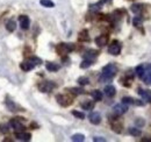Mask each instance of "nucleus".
<instances>
[{
  "label": "nucleus",
  "mask_w": 151,
  "mask_h": 142,
  "mask_svg": "<svg viewBox=\"0 0 151 142\" xmlns=\"http://www.w3.org/2000/svg\"><path fill=\"white\" fill-rule=\"evenodd\" d=\"M72 115H75L76 118H78V119H84V118H85L84 113L78 112V111H72Z\"/></svg>",
  "instance_id": "2f4dec72"
},
{
  "label": "nucleus",
  "mask_w": 151,
  "mask_h": 142,
  "mask_svg": "<svg viewBox=\"0 0 151 142\" xmlns=\"http://www.w3.org/2000/svg\"><path fill=\"white\" fill-rule=\"evenodd\" d=\"M108 53L113 56H116L121 53V44L119 41H113L108 47Z\"/></svg>",
  "instance_id": "20e7f679"
},
{
  "label": "nucleus",
  "mask_w": 151,
  "mask_h": 142,
  "mask_svg": "<svg viewBox=\"0 0 151 142\" xmlns=\"http://www.w3.org/2000/svg\"><path fill=\"white\" fill-rule=\"evenodd\" d=\"M78 83H79V85H87L90 83V79L87 77H79Z\"/></svg>",
  "instance_id": "cd10ccee"
},
{
  "label": "nucleus",
  "mask_w": 151,
  "mask_h": 142,
  "mask_svg": "<svg viewBox=\"0 0 151 142\" xmlns=\"http://www.w3.org/2000/svg\"><path fill=\"white\" fill-rule=\"evenodd\" d=\"M129 134L132 135V136H139L142 134V132L137 127H132V128H129Z\"/></svg>",
  "instance_id": "5701e85b"
},
{
  "label": "nucleus",
  "mask_w": 151,
  "mask_h": 142,
  "mask_svg": "<svg viewBox=\"0 0 151 142\" xmlns=\"http://www.w3.org/2000/svg\"><path fill=\"white\" fill-rule=\"evenodd\" d=\"M45 68H47V70L48 71H51V72H55V71H58L59 70V65L56 64V63H52V62H48V63H45Z\"/></svg>",
  "instance_id": "2eb2a0df"
},
{
  "label": "nucleus",
  "mask_w": 151,
  "mask_h": 142,
  "mask_svg": "<svg viewBox=\"0 0 151 142\" xmlns=\"http://www.w3.org/2000/svg\"><path fill=\"white\" fill-rule=\"evenodd\" d=\"M55 88H56V84L52 83V82H49V80H45V82H42V83L38 84V90L41 92H44V93L52 91Z\"/></svg>",
  "instance_id": "f03ea898"
},
{
  "label": "nucleus",
  "mask_w": 151,
  "mask_h": 142,
  "mask_svg": "<svg viewBox=\"0 0 151 142\" xmlns=\"http://www.w3.org/2000/svg\"><path fill=\"white\" fill-rule=\"evenodd\" d=\"M71 140L73 142H83L85 140V136L83 134H75L71 136Z\"/></svg>",
  "instance_id": "b1692460"
},
{
  "label": "nucleus",
  "mask_w": 151,
  "mask_h": 142,
  "mask_svg": "<svg viewBox=\"0 0 151 142\" xmlns=\"http://www.w3.org/2000/svg\"><path fill=\"white\" fill-rule=\"evenodd\" d=\"M113 111L116 115H122L128 111V105H126L123 103L122 104H117V105H115L113 107Z\"/></svg>",
  "instance_id": "39448f33"
},
{
  "label": "nucleus",
  "mask_w": 151,
  "mask_h": 142,
  "mask_svg": "<svg viewBox=\"0 0 151 142\" xmlns=\"http://www.w3.org/2000/svg\"><path fill=\"white\" fill-rule=\"evenodd\" d=\"M135 122H136V125H137V126H138V127H142V126H143V125H144V121H143V120H142V119H137V120H136V121H135Z\"/></svg>",
  "instance_id": "f704fd0d"
},
{
  "label": "nucleus",
  "mask_w": 151,
  "mask_h": 142,
  "mask_svg": "<svg viewBox=\"0 0 151 142\" xmlns=\"http://www.w3.org/2000/svg\"><path fill=\"white\" fill-rule=\"evenodd\" d=\"M132 23H134L135 27H139V26H142V23H143V19H142V17H135L134 20H132Z\"/></svg>",
  "instance_id": "bb28decb"
},
{
  "label": "nucleus",
  "mask_w": 151,
  "mask_h": 142,
  "mask_svg": "<svg viewBox=\"0 0 151 142\" xmlns=\"http://www.w3.org/2000/svg\"><path fill=\"white\" fill-rule=\"evenodd\" d=\"M19 20H20V26H21V28L24 29V30H27V29L29 28V26H30V20H29V18H28L27 15H21L19 18Z\"/></svg>",
  "instance_id": "0eeeda50"
},
{
  "label": "nucleus",
  "mask_w": 151,
  "mask_h": 142,
  "mask_svg": "<svg viewBox=\"0 0 151 142\" xmlns=\"http://www.w3.org/2000/svg\"><path fill=\"white\" fill-rule=\"evenodd\" d=\"M6 105H7V107L9 108V111H15V105H14L11 100L7 99V100H6Z\"/></svg>",
  "instance_id": "72a5a7b5"
},
{
  "label": "nucleus",
  "mask_w": 151,
  "mask_h": 142,
  "mask_svg": "<svg viewBox=\"0 0 151 142\" xmlns=\"http://www.w3.org/2000/svg\"><path fill=\"white\" fill-rule=\"evenodd\" d=\"M29 61L36 67V65H38V64H41V59L40 58H37V57H32V58H29Z\"/></svg>",
  "instance_id": "473e14b6"
},
{
  "label": "nucleus",
  "mask_w": 151,
  "mask_h": 142,
  "mask_svg": "<svg viewBox=\"0 0 151 142\" xmlns=\"http://www.w3.org/2000/svg\"><path fill=\"white\" fill-rule=\"evenodd\" d=\"M135 71H136V75L138 76V78H142L143 75H144V72H145V67L144 65H138Z\"/></svg>",
  "instance_id": "4be33fe9"
},
{
  "label": "nucleus",
  "mask_w": 151,
  "mask_h": 142,
  "mask_svg": "<svg viewBox=\"0 0 151 142\" xmlns=\"http://www.w3.org/2000/svg\"><path fill=\"white\" fill-rule=\"evenodd\" d=\"M40 4H41L43 7H47V8H52V7H55V2L51 1V0H40Z\"/></svg>",
  "instance_id": "6ab92c4d"
},
{
  "label": "nucleus",
  "mask_w": 151,
  "mask_h": 142,
  "mask_svg": "<svg viewBox=\"0 0 151 142\" xmlns=\"http://www.w3.org/2000/svg\"><path fill=\"white\" fill-rule=\"evenodd\" d=\"M75 49V46L72 43H60L57 47V51L58 54H68L70 51H72Z\"/></svg>",
  "instance_id": "7ed1b4c3"
},
{
  "label": "nucleus",
  "mask_w": 151,
  "mask_h": 142,
  "mask_svg": "<svg viewBox=\"0 0 151 142\" xmlns=\"http://www.w3.org/2000/svg\"><path fill=\"white\" fill-rule=\"evenodd\" d=\"M134 100L135 99H132V97H123L122 98V103L126 104V105H132L134 104Z\"/></svg>",
  "instance_id": "c85d7f7f"
},
{
  "label": "nucleus",
  "mask_w": 151,
  "mask_h": 142,
  "mask_svg": "<svg viewBox=\"0 0 151 142\" xmlns=\"http://www.w3.org/2000/svg\"><path fill=\"white\" fill-rule=\"evenodd\" d=\"M132 11L134 12V13L138 14V13L142 11V5H138V4H135V5H132Z\"/></svg>",
  "instance_id": "c756f323"
},
{
  "label": "nucleus",
  "mask_w": 151,
  "mask_h": 142,
  "mask_svg": "<svg viewBox=\"0 0 151 142\" xmlns=\"http://www.w3.org/2000/svg\"><path fill=\"white\" fill-rule=\"evenodd\" d=\"M9 125H11V127L15 130V132H22L23 130V126H22V124L20 122L19 118L18 119H14V120H12L11 122H9Z\"/></svg>",
  "instance_id": "1a4fd4ad"
},
{
  "label": "nucleus",
  "mask_w": 151,
  "mask_h": 142,
  "mask_svg": "<svg viewBox=\"0 0 151 142\" xmlns=\"http://www.w3.org/2000/svg\"><path fill=\"white\" fill-rule=\"evenodd\" d=\"M142 79L144 80V83H145L147 85H151V71L145 70L143 77H142Z\"/></svg>",
  "instance_id": "a211bd4d"
},
{
  "label": "nucleus",
  "mask_w": 151,
  "mask_h": 142,
  "mask_svg": "<svg viewBox=\"0 0 151 142\" xmlns=\"http://www.w3.org/2000/svg\"><path fill=\"white\" fill-rule=\"evenodd\" d=\"M0 130H1L2 133H7V132H8V128H7V126L1 125V126H0Z\"/></svg>",
  "instance_id": "c9c22d12"
},
{
  "label": "nucleus",
  "mask_w": 151,
  "mask_h": 142,
  "mask_svg": "<svg viewBox=\"0 0 151 142\" xmlns=\"http://www.w3.org/2000/svg\"><path fill=\"white\" fill-rule=\"evenodd\" d=\"M107 41H108V36L107 35H100L95 38V43L99 46V47H104L107 44Z\"/></svg>",
  "instance_id": "f8f14e48"
},
{
  "label": "nucleus",
  "mask_w": 151,
  "mask_h": 142,
  "mask_svg": "<svg viewBox=\"0 0 151 142\" xmlns=\"http://www.w3.org/2000/svg\"><path fill=\"white\" fill-rule=\"evenodd\" d=\"M79 40L80 41H90V36H88V32L86 29L81 30L79 34Z\"/></svg>",
  "instance_id": "aec40b11"
},
{
  "label": "nucleus",
  "mask_w": 151,
  "mask_h": 142,
  "mask_svg": "<svg viewBox=\"0 0 151 142\" xmlns=\"http://www.w3.org/2000/svg\"><path fill=\"white\" fill-rule=\"evenodd\" d=\"M56 99L57 101H58V104L62 105V106H68V105H70L72 103L71 98H69L66 96H63V94H58L56 97Z\"/></svg>",
  "instance_id": "423d86ee"
},
{
  "label": "nucleus",
  "mask_w": 151,
  "mask_h": 142,
  "mask_svg": "<svg viewBox=\"0 0 151 142\" xmlns=\"http://www.w3.org/2000/svg\"><path fill=\"white\" fill-rule=\"evenodd\" d=\"M117 72V68L114 65V64H107L106 67H104L102 72H101V76H100V82L104 83V82H109L111 79H113L115 77Z\"/></svg>",
  "instance_id": "f257e3e1"
},
{
  "label": "nucleus",
  "mask_w": 151,
  "mask_h": 142,
  "mask_svg": "<svg viewBox=\"0 0 151 142\" xmlns=\"http://www.w3.org/2000/svg\"><path fill=\"white\" fill-rule=\"evenodd\" d=\"M96 55H98V53H96L95 50H88V51H86V54H85L84 56H85V58L93 61V58L96 57Z\"/></svg>",
  "instance_id": "412c9836"
},
{
  "label": "nucleus",
  "mask_w": 151,
  "mask_h": 142,
  "mask_svg": "<svg viewBox=\"0 0 151 142\" xmlns=\"http://www.w3.org/2000/svg\"><path fill=\"white\" fill-rule=\"evenodd\" d=\"M20 68H21V69H22L23 71H26V72H27V71L33 70V69L35 68V65H34V64H33V63H32V62L28 59V61H24V62H22V63L20 64Z\"/></svg>",
  "instance_id": "9d476101"
},
{
  "label": "nucleus",
  "mask_w": 151,
  "mask_h": 142,
  "mask_svg": "<svg viewBox=\"0 0 151 142\" xmlns=\"http://www.w3.org/2000/svg\"><path fill=\"white\" fill-rule=\"evenodd\" d=\"M93 64V61H91V59H87V58H85L83 62H81V64H80V68L81 69H86V68H88V67H91Z\"/></svg>",
  "instance_id": "a878e982"
},
{
  "label": "nucleus",
  "mask_w": 151,
  "mask_h": 142,
  "mask_svg": "<svg viewBox=\"0 0 151 142\" xmlns=\"http://www.w3.org/2000/svg\"><path fill=\"white\" fill-rule=\"evenodd\" d=\"M104 91H105V94H106L108 98L114 97V96H115V93H116V90H115V88H114L113 85H107Z\"/></svg>",
  "instance_id": "4468645a"
},
{
  "label": "nucleus",
  "mask_w": 151,
  "mask_h": 142,
  "mask_svg": "<svg viewBox=\"0 0 151 142\" xmlns=\"http://www.w3.org/2000/svg\"><path fill=\"white\" fill-rule=\"evenodd\" d=\"M93 141L95 142H105L106 141V139H104V138H99V136H96V138H93Z\"/></svg>",
  "instance_id": "e433bc0d"
},
{
  "label": "nucleus",
  "mask_w": 151,
  "mask_h": 142,
  "mask_svg": "<svg viewBox=\"0 0 151 142\" xmlns=\"http://www.w3.org/2000/svg\"><path fill=\"white\" fill-rule=\"evenodd\" d=\"M145 70H149V71H151V63L150 64H148L147 67H145Z\"/></svg>",
  "instance_id": "4c0bfd02"
},
{
  "label": "nucleus",
  "mask_w": 151,
  "mask_h": 142,
  "mask_svg": "<svg viewBox=\"0 0 151 142\" xmlns=\"http://www.w3.org/2000/svg\"><path fill=\"white\" fill-rule=\"evenodd\" d=\"M88 119H90V122L93 125H99L101 122V115L98 112H92L88 115Z\"/></svg>",
  "instance_id": "6e6552de"
},
{
  "label": "nucleus",
  "mask_w": 151,
  "mask_h": 142,
  "mask_svg": "<svg viewBox=\"0 0 151 142\" xmlns=\"http://www.w3.org/2000/svg\"><path fill=\"white\" fill-rule=\"evenodd\" d=\"M15 28H17L15 21H14V20H8L7 23H6V29H7L8 32H14Z\"/></svg>",
  "instance_id": "f3484780"
},
{
  "label": "nucleus",
  "mask_w": 151,
  "mask_h": 142,
  "mask_svg": "<svg viewBox=\"0 0 151 142\" xmlns=\"http://www.w3.org/2000/svg\"><path fill=\"white\" fill-rule=\"evenodd\" d=\"M142 141L143 142H151V139H143Z\"/></svg>",
  "instance_id": "58836bf2"
},
{
  "label": "nucleus",
  "mask_w": 151,
  "mask_h": 142,
  "mask_svg": "<svg viewBox=\"0 0 151 142\" xmlns=\"http://www.w3.org/2000/svg\"><path fill=\"white\" fill-rule=\"evenodd\" d=\"M137 92L142 96V98L145 100V101H149L151 103V91H143L142 89H138Z\"/></svg>",
  "instance_id": "ddd939ff"
},
{
  "label": "nucleus",
  "mask_w": 151,
  "mask_h": 142,
  "mask_svg": "<svg viewBox=\"0 0 151 142\" xmlns=\"http://www.w3.org/2000/svg\"><path fill=\"white\" fill-rule=\"evenodd\" d=\"M81 107H83V109L91 111V109H93V107H94V103H92V101H85V103L81 104Z\"/></svg>",
  "instance_id": "393cba45"
},
{
  "label": "nucleus",
  "mask_w": 151,
  "mask_h": 142,
  "mask_svg": "<svg viewBox=\"0 0 151 142\" xmlns=\"http://www.w3.org/2000/svg\"><path fill=\"white\" fill-rule=\"evenodd\" d=\"M71 93H73V94H83L84 93V90L83 89H78V88H72V89L69 90Z\"/></svg>",
  "instance_id": "7c9ffc66"
},
{
  "label": "nucleus",
  "mask_w": 151,
  "mask_h": 142,
  "mask_svg": "<svg viewBox=\"0 0 151 142\" xmlns=\"http://www.w3.org/2000/svg\"><path fill=\"white\" fill-rule=\"evenodd\" d=\"M15 136H17V139L20 140V141H29L30 140V134L29 133H26V132H17V134H15Z\"/></svg>",
  "instance_id": "9b49d317"
},
{
  "label": "nucleus",
  "mask_w": 151,
  "mask_h": 142,
  "mask_svg": "<svg viewBox=\"0 0 151 142\" xmlns=\"http://www.w3.org/2000/svg\"><path fill=\"white\" fill-rule=\"evenodd\" d=\"M91 96H92V98L94 99L95 101H100V100H102V92L99 91V90L92 91V92H91Z\"/></svg>",
  "instance_id": "dca6fc26"
}]
</instances>
